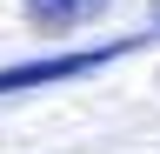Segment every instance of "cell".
Masks as SVG:
<instances>
[{
	"label": "cell",
	"mask_w": 160,
	"mask_h": 154,
	"mask_svg": "<svg viewBox=\"0 0 160 154\" xmlns=\"http://www.w3.org/2000/svg\"><path fill=\"white\" fill-rule=\"evenodd\" d=\"M133 54V40H113V47H87V54H53V61H20V67H0V94H27V87H53V81H80V74Z\"/></svg>",
	"instance_id": "cell-1"
},
{
	"label": "cell",
	"mask_w": 160,
	"mask_h": 154,
	"mask_svg": "<svg viewBox=\"0 0 160 154\" xmlns=\"http://www.w3.org/2000/svg\"><path fill=\"white\" fill-rule=\"evenodd\" d=\"M100 7H107V0H27V20L67 34V27H80V20H93Z\"/></svg>",
	"instance_id": "cell-2"
},
{
	"label": "cell",
	"mask_w": 160,
	"mask_h": 154,
	"mask_svg": "<svg viewBox=\"0 0 160 154\" xmlns=\"http://www.w3.org/2000/svg\"><path fill=\"white\" fill-rule=\"evenodd\" d=\"M153 27H160V0H153Z\"/></svg>",
	"instance_id": "cell-3"
}]
</instances>
